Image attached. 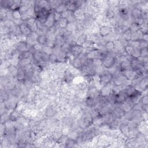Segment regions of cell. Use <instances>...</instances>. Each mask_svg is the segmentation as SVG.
I'll list each match as a JSON object with an SVG mask.
<instances>
[{
  "instance_id": "35",
  "label": "cell",
  "mask_w": 148,
  "mask_h": 148,
  "mask_svg": "<svg viewBox=\"0 0 148 148\" xmlns=\"http://www.w3.org/2000/svg\"><path fill=\"white\" fill-rule=\"evenodd\" d=\"M131 33L132 32L129 28L127 30L123 33V34L121 35V38L126 40L128 42H130L131 40Z\"/></svg>"
},
{
  "instance_id": "48",
  "label": "cell",
  "mask_w": 148,
  "mask_h": 148,
  "mask_svg": "<svg viewBox=\"0 0 148 148\" xmlns=\"http://www.w3.org/2000/svg\"><path fill=\"white\" fill-rule=\"evenodd\" d=\"M53 16H54V19L55 20V21L56 23H57L62 18L61 13H60V12H56V11L53 12Z\"/></svg>"
},
{
  "instance_id": "3",
  "label": "cell",
  "mask_w": 148,
  "mask_h": 148,
  "mask_svg": "<svg viewBox=\"0 0 148 148\" xmlns=\"http://www.w3.org/2000/svg\"><path fill=\"white\" fill-rule=\"evenodd\" d=\"M98 77H99L100 85L101 87L103 86L110 84L112 82L113 74L108 70L100 74V75H98Z\"/></svg>"
},
{
  "instance_id": "12",
  "label": "cell",
  "mask_w": 148,
  "mask_h": 148,
  "mask_svg": "<svg viewBox=\"0 0 148 148\" xmlns=\"http://www.w3.org/2000/svg\"><path fill=\"white\" fill-rule=\"evenodd\" d=\"M147 86H148L147 77H144L134 87L137 90L143 93L144 91H146L147 90Z\"/></svg>"
},
{
  "instance_id": "27",
  "label": "cell",
  "mask_w": 148,
  "mask_h": 148,
  "mask_svg": "<svg viewBox=\"0 0 148 148\" xmlns=\"http://www.w3.org/2000/svg\"><path fill=\"white\" fill-rule=\"evenodd\" d=\"M69 64L73 68H75L79 71H81L82 67L83 66V64L78 58L74 59L72 62L69 63Z\"/></svg>"
},
{
  "instance_id": "14",
  "label": "cell",
  "mask_w": 148,
  "mask_h": 148,
  "mask_svg": "<svg viewBox=\"0 0 148 148\" xmlns=\"http://www.w3.org/2000/svg\"><path fill=\"white\" fill-rule=\"evenodd\" d=\"M56 24V22L55 21V20L54 19L53 12H51L49 13V14L47 17V19H46L45 23H44V25L47 29H51L53 27H54Z\"/></svg>"
},
{
  "instance_id": "6",
  "label": "cell",
  "mask_w": 148,
  "mask_h": 148,
  "mask_svg": "<svg viewBox=\"0 0 148 148\" xmlns=\"http://www.w3.org/2000/svg\"><path fill=\"white\" fill-rule=\"evenodd\" d=\"M113 87L114 86L112 83L103 86L100 89V97H109L113 93Z\"/></svg>"
},
{
  "instance_id": "52",
  "label": "cell",
  "mask_w": 148,
  "mask_h": 148,
  "mask_svg": "<svg viewBox=\"0 0 148 148\" xmlns=\"http://www.w3.org/2000/svg\"><path fill=\"white\" fill-rule=\"evenodd\" d=\"M67 20H68L69 23H71V22H76L77 20L75 19V16H74L73 13V12H71L69 13V15L67 18Z\"/></svg>"
},
{
  "instance_id": "37",
  "label": "cell",
  "mask_w": 148,
  "mask_h": 148,
  "mask_svg": "<svg viewBox=\"0 0 148 148\" xmlns=\"http://www.w3.org/2000/svg\"><path fill=\"white\" fill-rule=\"evenodd\" d=\"M71 45L68 42H65L61 46L60 51L65 53H68L71 51Z\"/></svg>"
},
{
  "instance_id": "41",
  "label": "cell",
  "mask_w": 148,
  "mask_h": 148,
  "mask_svg": "<svg viewBox=\"0 0 148 148\" xmlns=\"http://www.w3.org/2000/svg\"><path fill=\"white\" fill-rule=\"evenodd\" d=\"M12 16H13V20H19V19H21L22 14L21 13L19 9H16L12 11Z\"/></svg>"
},
{
  "instance_id": "45",
  "label": "cell",
  "mask_w": 148,
  "mask_h": 148,
  "mask_svg": "<svg viewBox=\"0 0 148 148\" xmlns=\"http://www.w3.org/2000/svg\"><path fill=\"white\" fill-rule=\"evenodd\" d=\"M123 110H124V111L126 112H129V111H130L132 110V108L130 107L126 102L123 103V104H120V105H119Z\"/></svg>"
},
{
  "instance_id": "50",
  "label": "cell",
  "mask_w": 148,
  "mask_h": 148,
  "mask_svg": "<svg viewBox=\"0 0 148 148\" xmlns=\"http://www.w3.org/2000/svg\"><path fill=\"white\" fill-rule=\"evenodd\" d=\"M33 48L34 49V51L35 52H41L42 51V48H43V46L38 43H36L35 45H34L33 46H32Z\"/></svg>"
},
{
  "instance_id": "8",
  "label": "cell",
  "mask_w": 148,
  "mask_h": 148,
  "mask_svg": "<svg viewBox=\"0 0 148 148\" xmlns=\"http://www.w3.org/2000/svg\"><path fill=\"white\" fill-rule=\"evenodd\" d=\"M113 31V29L112 27H111L109 25H104V26H100L98 34H99L101 38H104L108 37Z\"/></svg>"
},
{
  "instance_id": "39",
  "label": "cell",
  "mask_w": 148,
  "mask_h": 148,
  "mask_svg": "<svg viewBox=\"0 0 148 148\" xmlns=\"http://www.w3.org/2000/svg\"><path fill=\"white\" fill-rule=\"evenodd\" d=\"M131 56L133 59H138L141 56V50L139 48H134Z\"/></svg>"
},
{
  "instance_id": "29",
  "label": "cell",
  "mask_w": 148,
  "mask_h": 148,
  "mask_svg": "<svg viewBox=\"0 0 148 148\" xmlns=\"http://www.w3.org/2000/svg\"><path fill=\"white\" fill-rule=\"evenodd\" d=\"M104 46L105 48L106 52L107 53L112 52L115 50V43L114 41H108L104 43Z\"/></svg>"
},
{
  "instance_id": "9",
  "label": "cell",
  "mask_w": 148,
  "mask_h": 148,
  "mask_svg": "<svg viewBox=\"0 0 148 148\" xmlns=\"http://www.w3.org/2000/svg\"><path fill=\"white\" fill-rule=\"evenodd\" d=\"M112 113L115 119L121 120L124 116L125 112L119 105H115L112 109Z\"/></svg>"
},
{
  "instance_id": "20",
  "label": "cell",
  "mask_w": 148,
  "mask_h": 148,
  "mask_svg": "<svg viewBox=\"0 0 148 148\" xmlns=\"http://www.w3.org/2000/svg\"><path fill=\"white\" fill-rule=\"evenodd\" d=\"M21 117H22V113L17 109H15L11 111L10 113L9 121L15 122L19 120Z\"/></svg>"
},
{
  "instance_id": "36",
  "label": "cell",
  "mask_w": 148,
  "mask_h": 148,
  "mask_svg": "<svg viewBox=\"0 0 148 148\" xmlns=\"http://www.w3.org/2000/svg\"><path fill=\"white\" fill-rule=\"evenodd\" d=\"M89 110L92 117H93V119L100 115V110L97 107H94L93 108H89Z\"/></svg>"
},
{
  "instance_id": "2",
  "label": "cell",
  "mask_w": 148,
  "mask_h": 148,
  "mask_svg": "<svg viewBox=\"0 0 148 148\" xmlns=\"http://www.w3.org/2000/svg\"><path fill=\"white\" fill-rule=\"evenodd\" d=\"M127 79L121 71H117L113 74L112 84L115 87H121L125 84Z\"/></svg>"
},
{
  "instance_id": "47",
  "label": "cell",
  "mask_w": 148,
  "mask_h": 148,
  "mask_svg": "<svg viewBox=\"0 0 148 148\" xmlns=\"http://www.w3.org/2000/svg\"><path fill=\"white\" fill-rule=\"evenodd\" d=\"M140 102L143 105H148V96H147V94H143L142 95Z\"/></svg>"
},
{
  "instance_id": "53",
  "label": "cell",
  "mask_w": 148,
  "mask_h": 148,
  "mask_svg": "<svg viewBox=\"0 0 148 148\" xmlns=\"http://www.w3.org/2000/svg\"><path fill=\"white\" fill-rule=\"evenodd\" d=\"M141 57H143L148 56V50H147V48L142 49H141Z\"/></svg>"
},
{
  "instance_id": "4",
  "label": "cell",
  "mask_w": 148,
  "mask_h": 148,
  "mask_svg": "<svg viewBox=\"0 0 148 148\" xmlns=\"http://www.w3.org/2000/svg\"><path fill=\"white\" fill-rule=\"evenodd\" d=\"M119 130L120 131L121 134L125 137L126 139H129L130 138V129L127 125V121L121 119L120 120V123L119 127Z\"/></svg>"
},
{
  "instance_id": "46",
  "label": "cell",
  "mask_w": 148,
  "mask_h": 148,
  "mask_svg": "<svg viewBox=\"0 0 148 148\" xmlns=\"http://www.w3.org/2000/svg\"><path fill=\"white\" fill-rule=\"evenodd\" d=\"M93 66L96 68L102 65V60L101 59H94L92 60Z\"/></svg>"
},
{
  "instance_id": "40",
  "label": "cell",
  "mask_w": 148,
  "mask_h": 148,
  "mask_svg": "<svg viewBox=\"0 0 148 148\" xmlns=\"http://www.w3.org/2000/svg\"><path fill=\"white\" fill-rule=\"evenodd\" d=\"M78 143L75 140H73L70 138H68L65 143V147H73L78 146Z\"/></svg>"
},
{
  "instance_id": "28",
  "label": "cell",
  "mask_w": 148,
  "mask_h": 148,
  "mask_svg": "<svg viewBox=\"0 0 148 148\" xmlns=\"http://www.w3.org/2000/svg\"><path fill=\"white\" fill-rule=\"evenodd\" d=\"M120 123V120L115 119L108 125L110 131H114L119 130V127Z\"/></svg>"
},
{
  "instance_id": "22",
  "label": "cell",
  "mask_w": 148,
  "mask_h": 148,
  "mask_svg": "<svg viewBox=\"0 0 148 148\" xmlns=\"http://www.w3.org/2000/svg\"><path fill=\"white\" fill-rule=\"evenodd\" d=\"M64 4L65 5L66 9L71 12H74L78 9L75 1H65Z\"/></svg>"
},
{
  "instance_id": "10",
  "label": "cell",
  "mask_w": 148,
  "mask_h": 148,
  "mask_svg": "<svg viewBox=\"0 0 148 148\" xmlns=\"http://www.w3.org/2000/svg\"><path fill=\"white\" fill-rule=\"evenodd\" d=\"M71 52L74 56V57H75V58L77 59L78 57V56L81 54L85 52V51L82 46H80V45L75 44V45H71Z\"/></svg>"
},
{
  "instance_id": "21",
  "label": "cell",
  "mask_w": 148,
  "mask_h": 148,
  "mask_svg": "<svg viewBox=\"0 0 148 148\" xmlns=\"http://www.w3.org/2000/svg\"><path fill=\"white\" fill-rule=\"evenodd\" d=\"M102 120L104 125H109L110 123L115 119V117L111 112L106 113L101 116Z\"/></svg>"
},
{
  "instance_id": "44",
  "label": "cell",
  "mask_w": 148,
  "mask_h": 148,
  "mask_svg": "<svg viewBox=\"0 0 148 148\" xmlns=\"http://www.w3.org/2000/svg\"><path fill=\"white\" fill-rule=\"evenodd\" d=\"M49 63L52 64L57 63V57L56 53H52L49 55Z\"/></svg>"
},
{
  "instance_id": "1",
  "label": "cell",
  "mask_w": 148,
  "mask_h": 148,
  "mask_svg": "<svg viewBox=\"0 0 148 148\" xmlns=\"http://www.w3.org/2000/svg\"><path fill=\"white\" fill-rule=\"evenodd\" d=\"M101 60L102 65L107 70L112 68L115 65L116 61L115 56L111 53H107Z\"/></svg>"
},
{
  "instance_id": "31",
  "label": "cell",
  "mask_w": 148,
  "mask_h": 148,
  "mask_svg": "<svg viewBox=\"0 0 148 148\" xmlns=\"http://www.w3.org/2000/svg\"><path fill=\"white\" fill-rule=\"evenodd\" d=\"M43 55V52L42 51H41V52H35L33 55V61L35 63V64L38 62L42 61Z\"/></svg>"
},
{
  "instance_id": "51",
  "label": "cell",
  "mask_w": 148,
  "mask_h": 148,
  "mask_svg": "<svg viewBox=\"0 0 148 148\" xmlns=\"http://www.w3.org/2000/svg\"><path fill=\"white\" fill-rule=\"evenodd\" d=\"M148 43L143 40H139V49H142L145 48H147Z\"/></svg>"
},
{
  "instance_id": "13",
  "label": "cell",
  "mask_w": 148,
  "mask_h": 148,
  "mask_svg": "<svg viewBox=\"0 0 148 148\" xmlns=\"http://www.w3.org/2000/svg\"><path fill=\"white\" fill-rule=\"evenodd\" d=\"M122 72L123 74H124L126 78L130 81H132L134 80L138 76L137 72L135 69H133L132 68Z\"/></svg>"
},
{
  "instance_id": "11",
  "label": "cell",
  "mask_w": 148,
  "mask_h": 148,
  "mask_svg": "<svg viewBox=\"0 0 148 148\" xmlns=\"http://www.w3.org/2000/svg\"><path fill=\"white\" fill-rule=\"evenodd\" d=\"M30 47L31 46H30L27 44L26 41L19 42H17L15 45L16 49H17V50L20 53L29 51Z\"/></svg>"
},
{
  "instance_id": "24",
  "label": "cell",
  "mask_w": 148,
  "mask_h": 148,
  "mask_svg": "<svg viewBox=\"0 0 148 148\" xmlns=\"http://www.w3.org/2000/svg\"><path fill=\"white\" fill-rule=\"evenodd\" d=\"M120 67L121 72H124L125 71H127L128 69L132 68L131 64V61L127 59L125 61H121L120 63Z\"/></svg>"
},
{
  "instance_id": "5",
  "label": "cell",
  "mask_w": 148,
  "mask_h": 148,
  "mask_svg": "<svg viewBox=\"0 0 148 148\" xmlns=\"http://www.w3.org/2000/svg\"><path fill=\"white\" fill-rule=\"evenodd\" d=\"M127 98V97L122 90L115 93L113 95V103L115 105H119L125 103Z\"/></svg>"
},
{
  "instance_id": "32",
  "label": "cell",
  "mask_w": 148,
  "mask_h": 148,
  "mask_svg": "<svg viewBox=\"0 0 148 148\" xmlns=\"http://www.w3.org/2000/svg\"><path fill=\"white\" fill-rule=\"evenodd\" d=\"M87 39H88V35L87 34L84 33L79 37H78V38L77 40L76 44L80 46H82Z\"/></svg>"
},
{
  "instance_id": "49",
  "label": "cell",
  "mask_w": 148,
  "mask_h": 148,
  "mask_svg": "<svg viewBox=\"0 0 148 148\" xmlns=\"http://www.w3.org/2000/svg\"><path fill=\"white\" fill-rule=\"evenodd\" d=\"M133 49H134L133 47H132L131 46L129 45L128 46H126L125 47V53L127 55H130L131 56V53H132V52L133 51Z\"/></svg>"
},
{
  "instance_id": "26",
  "label": "cell",
  "mask_w": 148,
  "mask_h": 148,
  "mask_svg": "<svg viewBox=\"0 0 148 148\" xmlns=\"http://www.w3.org/2000/svg\"><path fill=\"white\" fill-rule=\"evenodd\" d=\"M18 68H19V67L11 64L9 66V67L8 68V72H9V75L12 78H16L17 71H18Z\"/></svg>"
},
{
  "instance_id": "42",
  "label": "cell",
  "mask_w": 148,
  "mask_h": 148,
  "mask_svg": "<svg viewBox=\"0 0 148 148\" xmlns=\"http://www.w3.org/2000/svg\"><path fill=\"white\" fill-rule=\"evenodd\" d=\"M122 119L125 120L127 121L132 120L133 119V115L132 110L130 111H129V112H126L125 113L124 116H123V118Z\"/></svg>"
},
{
  "instance_id": "55",
  "label": "cell",
  "mask_w": 148,
  "mask_h": 148,
  "mask_svg": "<svg viewBox=\"0 0 148 148\" xmlns=\"http://www.w3.org/2000/svg\"><path fill=\"white\" fill-rule=\"evenodd\" d=\"M141 40L145 41H146V42H148V34H147V33L143 34V37H142V38Z\"/></svg>"
},
{
  "instance_id": "54",
  "label": "cell",
  "mask_w": 148,
  "mask_h": 148,
  "mask_svg": "<svg viewBox=\"0 0 148 148\" xmlns=\"http://www.w3.org/2000/svg\"><path fill=\"white\" fill-rule=\"evenodd\" d=\"M69 13H70V12H69L68 10H67V9L64 11L63 12L61 13V16H62V17H63V18L67 19L68 17V16H69Z\"/></svg>"
},
{
  "instance_id": "23",
  "label": "cell",
  "mask_w": 148,
  "mask_h": 148,
  "mask_svg": "<svg viewBox=\"0 0 148 148\" xmlns=\"http://www.w3.org/2000/svg\"><path fill=\"white\" fill-rule=\"evenodd\" d=\"M19 29H20L21 34L24 35L28 36L32 33L29 27V26L27 25V24L24 21L19 26Z\"/></svg>"
},
{
  "instance_id": "18",
  "label": "cell",
  "mask_w": 148,
  "mask_h": 148,
  "mask_svg": "<svg viewBox=\"0 0 148 148\" xmlns=\"http://www.w3.org/2000/svg\"><path fill=\"white\" fill-rule=\"evenodd\" d=\"M116 12L115 11L114 8L113 7H109L106 9V11L104 12V16L105 19L109 21L113 18L115 17L116 15Z\"/></svg>"
},
{
  "instance_id": "43",
  "label": "cell",
  "mask_w": 148,
  "mask_h": 148,
  "mask_svg": "<svg viewBox=\"0 0 148 148\" xmlns=\"http://www.w3.org/2000/svg\"><path fill=\"white\" fill-rule=\"evenodd\" d=\"M129 29L131 32H137L140 29V26L135 22H133L129 26Z\"/></svg>"
},
{
  "instance_id": "7",
  "label": "cell",
  "mask_w": 148,
  "mask_h": 148,
  "mask_svg": "<svg viewBox=\"0 0 148 148\" xmlns=\"http://www.w3.org/2000/svg\"><path fill=\"white\" fill-rule=\"evenodd\" d=\"M84 103L87 108H91L95 107L99 102V97L94 98L90 96H87L84 99Z\"/></svg>"
},
{
  "instance_id": "34",
  "label": "cell",
  "mask_w": 148,
  "mask_h": 148,
  "mask_svg": "<svg viewBox=\"0 0 148 148\" xmlns=\"http://www.w3.org/2000/svg\"><path fill=\"white\" fill-rule=\"evenodd\" d=\"M57 26L61 29H66L67 26H68V24L69 23L68 20H67V19L65 18H61L57 23H56Z\"/></svg>"
},
{
  "instance_id": "17",
  "label": "cell",
  "mask_w": 148,
  "mask_h": 148,
  "mask_svg": "<svg viewBox=\"0 0 148 148\" xmlns=\"http://www.w3.org/2000/svg\"><path fill=\"white\" fill-rule=\"evenodd\" d=\"M16 78L19 82H23L27 79V74L23 68L19 67Z\"/></svg>"
},
{
  "instance_id": "19",
  "label": "cell",
  "mask_w": 148,
  "mask_h": 148,
  "mask_svg": "<svg viewBox=\"0 0 148 148\" xmlns=\"http://www.w3.org/2000/svg\"><path fill=\"white\" fill-rule=\"evenodd\" d=\"M141 12H142L141 9L138 5H136L131 9L130 16L133 19H138L139 17H141Z\"/></svg>"
},
{
  "instance_id": "15",
  "label": "cell",
  "mask_w": 148,
  "mask_h": 148,
  "mask_svg": "<svg viewBox=\"0 0 148 148\" xmlns=\"http://www.w3.org/2000/svg\"><path fill=\"white\" fill-rule=\"evenodd\" d=\"M75 77H76L68 69H67L64 71L63 73V77L62 79L64 82L70 84L73 82V79H75Z\"/></svg>"
},
{
  "instance_id": "30",
  "label": "cell",
  "mask_w": 148,
  "mask_h": 148,
  "mask_svg": "<svg viewBox=\"0 0 148 148\" xmlns=\"http://www.w3.org/2000/svg\"><path fill=\"white\" fill-rule=\"evenodd\" d=\"M32 63H33V57L20 59L19 63V67H24L26 65L32 64Z\"/></svg>"
},
{
  "instance_id": "38",
  "label": "cell",
  "mask_w": 148,
  "mask_h": 148,
  "mask_svg": "<svg viewBox=\"0 0 148 148\" xmlns=\"http://www.w3.org/2000/svg\"><path fill=\"white\" fill-rule=\"evenodd\" d=\"M47 42V38L46 36V35H38V39H37V42L42 46L46 45Z\"/></svg>"
},
{
  "instance_id": "33",
  "label": "cell",
  "mask_w": 148,
  "mask_h": 148,
  "mask_svg": "<svg viewBox=\"0 0 148 148\" xmlns=\"http://www.w3.org/2000/svg\"><path fill=\"white\" fill-rule=\"evenodd\" d=\"M66 30L70 31L71 33H74L76 31L78 30V27H77V21L76 22H71L69 23L68 26H67Z\"/></svg>"
},
{
  "instance_id": "16",
  "label": "cell",
  "mask_w": 148,
  "mask_h": 148,
  "mask_svg": "<svg viewBox=\"0 0 148 148\" xmlns=\"http://www.w3.org/2000/svg\"><path fill=\"white\" fill-rule=\"evenodd\" d=\"M29 27L32 33H37L38 31V27L37 24V19L35 17H32L27 20V21H24Z\"/></svg>"
},
{
  "instance_id": "25",
  "label": "cell",
  "mask_w": 148,
  "mask_h": 148,
  "mask_svg": "<svg viewBox=\"0 0 148 148\" xmlns=\"http://www.w3.org/2000/svg\"><path fill=\"white\" fill-rule=\"evenodd\" d=\"M57 63H68L67 53H65V52L60 51L57 54Z\"/></svg>"
}]
</instances>
